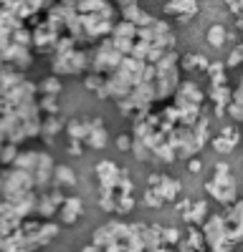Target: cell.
<instances>
[{"mask_svg": "<svg viewBox=\"0 0 243 252\" xmlns=\"http://www.w3.org/2000/svg\"><path fill=\"white\" fill-rule=\"evenodd\" d=\"M205 192L226 209V207H233L238 202V182L236 177L231 174V164L228 161H215L213 166V177L205 182Z\"/></svg>", "mask_w": 243, "mask_h": 252, "instance_id": "1", "label": "cell"}, {"mask_svg": "<svg viewBox=\"0 0 243 252\" xmlns=\"http://www.w3.org/2000/svg\"><path fill=\"white\" fill-rule=\"evenodd\" d=\"M91 66V48H74L51 56V76H86Z\"/></svg>", "mask_w": 243, "mask_h": 252, "instance_id": "2", "label": "cell"}, {"mask_svg": "<svg viewBox=\"0 0 243 252\" xmlns=\"http://www.w3.org/2000/svg\"><path fill=\"white\" fill-rule=\"evenodd\" d=\"M167 144L172 146L175 157H177V159H182V161L195 159L202 149H205V146H202V144L198 141L195 131H193V129H188V126H175V129L167 134Z\"/></svg>", "mask_w": 243, "mask_h": 252, "instance_id": "3", "label": "cell"}, {"mask_svg": "<svg viewBox=\"0 0 243 252\" xmlns=\"http://www.w3.org/2000/svg\"><path fill=\"white\" fill-rule=\"evenodd\" d=\"M122 61H124V56H119L112 46V40H101V43H96L91 48V66H89V73H96V76H109L114 73Z\"/></svg>", "mask_w": 243, "mask_h": 252, "instance_id": "4", "label": "cell"}, {"mask_svg": "<svg viewBox=\"0 0 243 252\" xmlns=\"http://www.w3.org/2000/svg\"><path fill=\"white\" fill-rule=\"evenodd\" d=\"M202 235H205V245L208 252H233L236 247L228 242V229H226V220L223 215H210L208 222L200 227Z\"/></svg>", "mask_w": 243, "mask_h": 252, "instance_id": "5", "label": "cell"}, {"mask_svg": "<svg viewBox=\"0 0 243 252\" xmlns=\"http://www.w3.org/2000/svg\"><path fill=\"white\" fill-rule=\"evenodd\" d=\"M205 101H208L205 91H202L195 81H182L170 103L175 109H193V106H205Z\"/></svg>", "mask_w": 243, "mask_h": 252, "instance_id": "6", "label": "cell"}, {"mask_svg": "<svg viewBox=\"0 0 243 252\" xmlns=\"http://www.w3.org/2000/svg\"><path fill=\"white\" fill-rule=\"evenodd\" d=\"M147 187L155 189L162 197V202H177L180 194H182V182L170 177V174H160V172H152L147 177Z\"/></svg>", "mask_w": 243, "mask_h": 252, "instance_id": "7", "label": "cell"}, {"mask_svg": "<svg viewBox=\"0 0 243 252\" xmlns=\"http://www.w3.org/2000/svg\"><path fill=\"white\" fill-rule=\"evenodd\" d=\"M94 174H96V184H99V192H117L119 187V177H122V166H117L114 161L104 159L94 166Z\"/></svg>", "mask_w": 243, "mask_h": 252, "instance_id": "8", "label": "cell"}, {"mask_svg": "<svg viewBox=\"0 0 243 252\" xmlns=\"http://www.w3.org/2000/svg\"><path fill=\"white\" fill-rule=\"evenodd\" d=\"M117 10L122 15V20H127V23L137 26V28H150L155 23V15L147 13L142 5L137 3H129V0H122V3H117Z\"/></svg>", "mask_w": 243, "mask_h": 252, "instance_id": "9", "label": "cell"}, {"mask_svg": "<svg viewBox=\"0 0 243 252\" xmlns=\"http://www.w3.org/2000/svg\"><path fill=\"white\" fill-rule=\"evenodd\" d=\"M0 58H3L5 66H10V68H15V71H20V73H26V71L33 66V51L18 46V43H10L3 53H0Z\"/></svg>", "mask_w": 243, "mask_h": 252, "instance_id": "10", "label": "cell"}, {"mask_svg": "<svg viewBox=\"0 0 243 252\" xmlns=\"http://www.w3.org/2000/svg\"><path fill=\"white\" fill-rule=\"evenodd\" d=\"M205 96H208L210 106H213V116L215 119L228 116V106L233 103V89H231V83H228V86H210L205 91Z\"/></svg>", "mask_w": 243, "mask_h": 252, "instance_id": "11", "label": "cell"}, {"mask_svg": "<svg viewBox=\"0 0 243 252\" xmlns=\"http://www.w3.org/2000/svg\"><path fill=\"white\" fill-rule=\"evenodd\" d=\"M86 124H89V136L84 141L86 149H107V144H109V131H107V126L104 121H101L99 116H86Z\"/></svg>", "mask_w": 243, "mask_h": 252, "instance_id": "12", "label": "cell"}, {"mask_svg": "<svg viewBox=\"0 0 243 252\" xmlns=\"http://www.w3.org/2000/svg\"><path fill=\"white\" fill-rule=\"evenodd\" d=\"M165 13L170 18H177V23H190L193 18H198L200 5L195 0H170V3H165Z\"/></svg>", "mask_w": 243, "mask_h": 252, "instance_id": "13", "label": "cell"}, {"mask_svg": "<svg viewBox=\"0 0 243 252\" xmlns=\"http://www.w3.org/2000/svg\"><path fill=\"white\" fill-rule=\"evenodd\" d=\"M238 144H241V131L236 129V126H223L220 134H215L210 139V146L218 154H231Z\"/></svg>", "mask_w": 243, "mask_h": 252, "instance_id": "14", "label": "cell"}, {"mask_svg": "<svg viewBox=\"0 0 243 252\" xmlns=\"http://www.w3.org/2000/svg\"><path fill=\"white\" fill-rule=\"evenodd\" d=\"M20 224H23V220L18 217L15 207L8 204L3 197H0V237H8V235L18 232Z\"/></svg>", "mask_w": 243, "mask_h": 252, "instance_id": "15", "label": "cell"}, {"mask_svg": "<svg viewBox=\"0 0 243 252\" xmlns=\"http://www.w3.org/2000/svg\"><path fill=\"white\" fill-rule=\"evenodd\" d=\"M81 215H84V202H81V197L69 194V197H66V202L61 204L56 220H58V224H61V227H64V224H76V220H79Z\"/></svg>", "mask_w": 243, "mask_h": 252, "instance_id": "16", "label": "cell"}, {"mask_svg": "<svg viewBox=\"0 0 243 252\" xmlns=\"http://www.w3.org/2000/svg\"><path fill=\"white\" fill-rule=\"evenodd\" d=\"M66 129V119L64 116H43V124H40V141H43L46 146H53L56 144V136Z\"/></svg>", "mask_w": 243, "mask_h": 252, "instance_id": "17", "label": "cell"}, {"mask_svg": "<svg viewBox=\"0 0 243 252\" xmlns=\"http://www.w3.org/2000/svg\"><path fill=\"white\" fill-rule=\"evenodd\" d=\"M210 58L205 53H182L180 56V71L182 73H208Z\"/></svg>", "mask_w": 243, "mask_h": 252, "instance_id": "18", "label": "cell"}, {"mask_svg": "<svg viewBox=\"0 0 243 252\" xmlns=\"http://www.w3.org/2000/svg\"><path fill=\"white\" fill-rule=\"evenodd\" d=\"M210 217V207H208V199H193V207L188 209L182 220H185L188 227H202Z\"/></svg>", "mask_w": 243, "mask_h": 252, "instance_id": "19", "label": "cell"}, {"mask_svg": "<svg viewBox=\"0 0 243 252\" xmlns=\"http://www.w3.org/2000/svg\"><path fill=\"white\" fill-rule=\"evenodd\" d=\"M64 134L69 136V141H81V144H84L86 136H89L86 116H71V119H66V129H64Z\"/></svg>", "mask_w": 243, "mask_h": 252, "instance_id": "20", "label": "cell"}, {"mask_svg": "<svg viewBox=\"0 0 243 252\" xmlns=\"http://www.w3.org/2000/svg\"><path fill=\"white\" fill-rule=\"evenodd\" d=\"M79 177L76 172L71 169L69 164H56V169H53V189H71L76 187Z\"/></svg>", "mask_w": 243, "mask_h": 252, "instance_id": "21", "label": "cell"}, {"mask_svg": "<svg viewBox=\"0 0 243 252\" xmlns=\"http://www.w3.org/2000/svg\"><path fill=\"white\" fill-rule=\"evenodd\" d=\"M58 215V207L51 199V192H40L38 194V207H36V217H40L43 222H51Z\"/></svg>", "mask_w": 243, "mask_h": 252, "instance_id": "22", "label": "cell"}, {"mask_svg": "<svg viewBox=\"0 0 243 252\" xmlns=\"http://www.w3.org/2000/svg\"><path fill=\"white\" fill-rule=\"evenodd\" d=\"M205 40H208L210 48H223V46L228 43V28L223 26V23H213L205 31Z\"/></svg>", "mask_w": 243, "mask_h": 252, "instance_id": "23", "label": "cell"}, {"mask_svg": "<svg viewBox=\"0 0 243 252\" xmlns=\"http://www.w3.org/2000/svg\"><path fill=\"white\" fill-rule=\"evenodd\" d=\"M226 63L223 61H210V68H208V78H210V86H228V73H226Z\"/></svg>", "mask_w": 243, "mask_h": 252, "instance_id": "24", "label": "cell"}, {"mask_svg": "<svg viewBox=\"0 0 243 252\" xmlns=\"http://www.w3.org/2000/svg\"><path fill=\"white\" fill-rule=\"evenodd\" d=\"M76 13H104L112 8V3L107 0H74Z\"/></svg>", "mask_w": 243, "mask_h": 252, "instance_id": "25", "label": "cell"}, {"mask_svg": "<svg viewBox=\"0 0 243 252\" xmlns=\"http://www.w3.org/2000/svg\"><path fill=\"white\" fill-rule=\"evenodd\" d=\"M185 242H188L195 252H208L205 235H202V229H200V227H188V229H185Z\"/></svg>", "mask_w": 243, "mask_h": 252, "instance_id": "26", "label": "cell"}, {"mask_svg": "<svg viewBox=\"0 0 243 252\" xmlns=\"http://www.w3.org/2000/svg\"><path fill=\"white\" fill-rule=\"evenodd\" d=\"M0 28L15 33V31H20V28H26V23H23V20H20L15 13H10V10H5V8H0Z\"/></svg>", "mask_w": 243, "mask_h": 252, "instance_id": "27", "label": "cell"}, {"mask_svg": "<svg viewBox=\"0 0 243 252\" xmlns=\"http://www.w3.org/2000/svg\"><path fill=\"white\" fill-rule=\"evenodd\" d=\"M61 91H64V83H61V78H56V76H48V78H43L38 83L40 96H58Z\"/></svg>", "mask_w": 243, "mask_h": 252, "instance_id": "28", "label": "cell"}, {"mask_svg": "<svg viewBox=\"0 0 243 252\" xmlns=\"http://www.w3.org/2000/svg\"><path fill=\"white\" fill-rule=\"evenodd\" d=\"M137 31H139L137 26H132V23H127V20H122V18H119L109 38H127V40H137Z\"/></svg>", "mask_w": 243, "mask_h": 252, "instance_id": "29", "label": "cell"}, {"mask_svg": "<svg viewBox=\"0 0 243 252\" xmlns=\"http://www.w3.org/2000/svg\"><path fill=\"white\" fill-rule=\"evenodd\" d=\"M38 106L43 116H58L61 106H58V96H38Z\"/></svg>", "mask_w": 243, "mask_h": 252, "instance_id": "30", "label": "cell"}, {"mask_svg": "<svg viewBox=\"0 0 243 252\" xmlns=\"http://www.w3.org/2000/svg\"><path fill=\"white\" fill-rule=\"evenodd\" d=\"M182 237H185V232H180L177 227H162V245H165V247L177 250V245L182 242Z\"/></svg>", "mask_w": 243, "mask_h": 252, "instance_id": "31", "label": "cell"}, {"mask_svg": "<svg viewBox=\"0 0 243 252\" xmlns=\"http://www.w3.org/2000/svg\"><path fill=\"white\" fill-rule=\"evenodd\" d=\"M137 161H152V152L147 149V144L142 139H132V152H129Z\"/></svg>", "mask_w": 243, "mask_h": 252, "instance_id": "32", "label": "cell"}, {"mask_svg": "<svg viewBox=\"0 0 243 252\" xmlns=\"http://www.w3.org/2000/svg\"><path fill=\"white\" fill-rule=\"evenodd\" d=\"M117 194H119V197H134V182H132V177H129V172H127V169H122Z\"/></svg>", "mask_w": 243, "mask_h": 252, "instance_id": "33", "label": "cell"}, {"mask_svg": "<svg viewBox=\"0 0 243 252\" xmlns=\"http://www.w3.org/2000/svg\"><path fill=\"white\" fill-rule=\"evenodd\" d=\"M223 63H226V68H238V66H241V63H243V40H241L238 46H233V48H231L228 58L223 61Z\"/></svg>", "mask_w": 243, "mask_h": 252, "instance_id": "34", "label": "cell"}, {"mask_svg": "<svg viewBox=\"0 0 243 252\" xmlns=\"http://www.w3.org/2000/svg\"><path fill=\"white\" fill-rule=\"evenodd\" d=\"M142 204H145V207H150V209H160L162 204H165V202H162V197L155 192V189H145V192H142Z\"/></svg>", "mask_w": 243, "mask_h": 252, "instance_id": "35", "label": "cell"}, {"mask_svg": "<svg viewBox=\"0 0 243 252\" xmlns=\"http://www.w3.org/2000/svg\"><path fill=\"white\" fill-rule=\"evenodd\" d=\"M134 204H137L134 197H119L117 194V215H129L134 209Z\"/></svg>", "mask_w": 243, "mask_h": 252, "instance_id": "36", "label": "cell"}, {"mask_svg": "<svg viewBox=\"0 0 243 252\" xmlns=\"http://www.w3.org/2000/svg\"><path fill=\"white\" fill-rule=\"evenodd\" d=\"M84 86H86L89 91H94V94H96V91H99L101 86H104V76H96V73H86V76H84Z\"/></svg>", "mask_w": 243, "mask_h": 252, "instance_id": "37", "label": "cell"}, {"mask_svg": "<svg viewBox=\"0 0 243 252\" xmlns=\"http://www.w3.org/2000/svg\"><path fill=\"white\" fill-rule=\"evenodd\" d=\"M84 149H86V146L81 141H69L66 144V154L69 157H84Z\"/></svg>", "mask_w": 243, "mask_h": 252, "instance_id": "38", "label": "cell"}, {"mask_svg": "<svg viewBox=\"0 0 243 252\" xmlns=\"http://www.w3.org/2000/svg\"><path fill=\"white\" fill-rule=\"evenodd\" d=\"M117 149L119 152H132V136L129 134H119L117 136Z\"/></svg>", "mask_w": 243, "mask_h": 252, "instance_id": "39", "label": "cell"}, {"mask_svg": "<svg viewBox=\"0 0 243 252\" xmlns=\"http://www.w3.org/2000/svg\"><path fill=\"white\" fill-rule=\"evenodd\" d=\"M193 207V199L190 197H180L177 202H175V212H180V215H185L188 209Z\"/></svg>", "mask_w": 243, "mask_h": 252, "instance_id": "40", "label": "cell"}, {"mask_svg": "<svg viewBox=\"0 0 243 252\" xmlns=\"http://www.w3.org/2000/svg\"><path fill=\"white\" fill-rule=\"evenodd\" d=\"M188 172H190V174H200V172H202V161H200V157H195V159L188 161Z\"/></svg>", "mask_w": 243, "mask_h": 252, "instance_id": "41", "label": "cell"}, {"mask_svg": "<svg viewBox=\"0 0 243 252\" xmlns=\"http://www.w3.org/2000/svg\"><path fill=\"white\" fill-rule=\"evenodd\" d=\"M177 252H195V250H193V247H190V245L185 242V237H182V242L177 245Z\"/></svg>", "mask_w": 243, "mask_h": 252, "instance_id": "42", "label": "cell"}, {"mask_svg": "<svg viewBox=\"0 0 243 252\" xmlns=\"http://www.w3.org/2000/svg\"><path fill=\"white\" fill-rule=\"evenodd\" d=\"M81 252H101V250H99V247H94V245H86V247L81 250Z\"/></svg>", "mask_w": 243, "mask_h": 252, "instance_id": "43", "label": "cell"}, {"mask_svg": "<svg viewBox=\"0 0 243 252\" xmlns=\"http://www.w3.org/2000/svg\"><path fill=\"white\" fill-rule=\"evenodd\" d=\"M5 68V63H3V58H0V71H3Z\"/></svg>", "mask_w": 243, "mask_h": 252, "instance_id": "44", "label": "cell"}, {"mask_svg": "<svg viewBox=\"0 0 243 252\" xmlns=\"http://www.w3.org/2000/svg\"><path fill=\"white\" fill-rule=\"evenodd\" d=\"M238 86H243V73H241V78H238Z\"/></svg>", "mask_w": 243, "mask_h": 252, "instance_id": "45", "label": "cell"}]
</instances>
